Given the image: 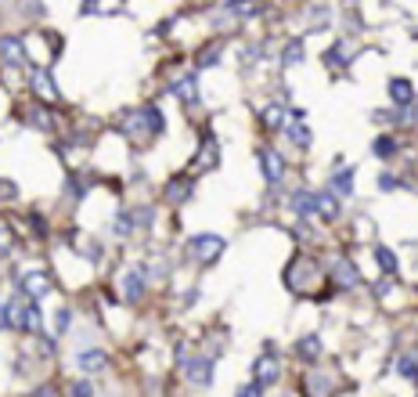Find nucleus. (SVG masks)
Returning a JSON list of instances; mask_svg holds the SVG:
<instances>
[{"label": "nucleus", "mask_w": 418, "mask_h": 397, "mask_svg": "<svg viewBox=\"0 0 418 397\" xmlns=\"http://www.w3.org/2000/svg\"><path fill=\"white\" fill-rule=\"evenodd\" d=\"M4 314H8V329L22 332V336H43V311L37 300L11 296L4 300Z\"/></svg>", "instance_id": "obj_1"}, {"label": "nucleus", "mask_w": 418, "mask_h": 397, "mask_svg": "<svg viewBox=\"0 0 418 397\" xmlns=\"http://www.w3.org/2000/svg\"><path fill=\"white\" fill-rule=\"evenodd\" d=\"M223 249H228V238L213 235V231H199L188 238V257L195 267H213L223 257Z\"/></svg>", "instance_id": "obj_2"}, {"label": "nucleus", "mask_w": 418, "mask_h": 397, "mask_svg": "<svg viewBox=\"0 0 418 397\" xmlns=\"http://www.w3.org/2000/svg\"><path fill=\"white\" fill-rule=\"evenodd\" d=\"M54 289V278L47 271H19L14 275V296H26V300H40Z\"/></svg>", "instance_id": "obj_3"}, {"label": "nucleus", "mask_w": 418, "mask_h": 397, "mask_svg": "<svg viewBox=\"0 0 418 397\" xmlns=\"http://www.w3.org/2000/svg\"><path fill=\"white\" fill-rule=\"evenodd\" d=\"M213 372H217V361L209 354H195V358H184V379L195 390L213 387Z\"/></svg>", "instance_id": "obj_4"}, {"label": "nucleus", "mask_w": 418, "mask_h": 397, "mask_svg": "<svg viewBox=\"0 0 418 397\" xmlns=\"http://www.w3.org/2000/svg\"><path fill=\"white\" fill-rule=\"evenodd\" d=\"M252 383H260L263 390H270V387H278L281 383V358H275V354H260L252 361Z\"/></svg>", "instance_id": "obj_5"}, {"label": "nucleus", "mask_w": 418, "mask_h": 397, "mask_svg": "<svg viewBox=\"0 0 418 397\" xmlns=\"http://www.w3.org/2000/svg\"><path fill=\"white\" fill-rule=\"evenodd\" d=\"M134 126H137V130H148L152 137H159V134L166 130V116L159 113V105H141L137 113L130 116V130H126V134H134Z\"/></svg>", "instance_id": "obj_6"}, {"label": "nucleus", "mask_w": 418, "mask_h": 397, "mask_svg": "<svg viewBox=\"0 0 418 397\" xmlns=\"http://www.w3.org/2000/svg\"><path fill=\"white\" fill-rule=\"evenodd\" d=\"M144 293H148V267L137 264V267H130V271L123 275V300L126 304H141Z\"/></svg>", "instance_id": "obj_7"}, {"label": "nucleus", "mask_w": 418, "mask_h": 397, "mask_svg": "<svg viewBox=\"0 0 418 397\" xmlns=\"http://www.w3.org/2000/svg\"><path fill=\"white\" fill-rule=\"evenodd\" d=\"M191 199H195V177H191V173H173V177L166 181V202L184 206Z\"/></svg>", "instance_id": "obj_8"}, {"label": "nucleus", "mask_w": 418, "mask_h": 397, "mask_svg": "<svg viewBox=\"0 0 418 397\" xmlns=\"http://www.w3.org/2000/svg\"><path fill=\"white\" fill-rule=\"evenodd\" d=\"M76 369L83 376L108 372V351H101V347H83V351H76Z\"/></svg>", "instance_id": "obj_9"}, {"label": "nucleus", "mask_w": 418, "mask_h": 397, "mask_svg": "<svg viewBox=\"0 0 418 397\" xmlns=\"http://www.w3.org/2000/svg\"><path fill=\"white\" fill-rule=\"evenodd\" d=\"M332 282L339 285L343 293L357 289V285H361V271H357V264H353L350 257H335V264H332Z\"/></svg>", "instance_id": "obj_10"}, {"label": "nucleus", "mask_w": 418, "mask_h": 397, "mask_svg": "<svg viewBox=\"0 0 418 397\" xmlns=\"http://www.w3.org/2000/svg\"><path fill=\"white\" fill-rule=\"evenodd\" d=\"M292 354H296L303 365H317L321 354H325V343H321L317 332H303V336L296 340V347H292Z\"/></svg>", "instance_id": "obj_11"}, {"label": "nucleus", "mask_w": 418, "mask_h": 397, "mask_svg": "<svg viewBox=\"0 0 418 397\" xmlns=\"http://www.w3.org/2000/svg\"><path fill=\"white\" fill-rule=\"evenodd\" d=\"M260 170H263L267 184H270V188H278V184L285 181V159H281V152H275V148H260Z\"/></svg>", "instance_id": "obj_12"}, {"label": "nucleus", "mask_w": 418, "mask_h": 397, "mask_svg": "<svg viewBox=\"0 0 418 397\" xmlns=\"http://www.w3.org/2000/svg\"><path fill=\"white\" fill-rule=\"evenodd\" d=\"M353 177H357V170H353V166H335V173H332V181H328V192L335 195V199H350L353 195Z\"/></svg>", "instance_id": "obj_13"}, {"label": "nucleus", "mask_w": 418, "mask_h": 397, "mask_svg": "<svg viewBox=\"0 0 418 397\" xmlns=\"http://www.w3.org/2000/svg\"><path fill=\"white\" fill-rule=\"evenodd\" d=\"M217 159H220V148H217V137L213 134H202V145L195 152V170L199 173H209V170H217Z\"/></svg>", "instance_id": "obj_14"}, {"label": "nucleus", "mask_w": 418, "mask_h": 397, "mask_svg": "<svg viewBox=\"0 0 418 397\" xmlns=\"http://www.w3.org/2000/svg\"><path fill=\"white\" fill-rule=\"evenodd\" d=\"M314 217L328 220V224H335V220L343 217V202L335 199L328 188H317V206H314Z\"/></svg>", "instance_id": "obj_15"}, {"label": "nucleus", "mask_w": 418, "mask_h": 397, "mask_svg": "<svg viewBox=\"0 0 418 397\" xmlns=\"http://www.w3.org/2000/svg\"><path fill=\"white\" fill-rule=\"evenodd\" d=\"M0 58L8 61V66H29V55H26V47H22V40L19 37H4L0 40Z\"/></svg>", "instance_id": "obj_16"}, {"label": "nucleus", "mask_w": 418, "mask_h": 397, "mask_svg": "<svg viewBox=\"0 0 418 397\" xmlns=\"http://www.w3.org/2000/svg\"><path fill=\"white\" fill-rule=\"evenodd\" d=\"M372 257H375V264H379V271H382V278H397L400 275V260H397V253L390 249V246H375L372 249Z\"/></svg>", "instance_id": "obj_17"}, {"label": "nucleus", "mask_w": 418, "mask_h": 397, "mask_svg": "<svg viewBox=\"0 0 418 397\" xmlns=\"http://www.w3.org/2000/svg\"><path fill=\"white\" fill-rule=\"evenodd\" d=\"M33 87H37V94H40L47 105L61 101V94H58V87H54V76L47 72V69H33Z\"/></svg>", "instance_id": "obj_18"}, {"label": "nucleus", "mask_w": 418, "mask_h": 397, "mask_svg": "<svg viewBox=\"0 0 418 397\" xmlns=\"http://www.w3.org/2000/svg\"><path fill=\"white\" fill-rule=\"evenodd\" d=\"M292 213L299 220H310L314 217V206H317V192H310V188H299V192H292Z\"/></svg>", "instance_id": "obj_19"}, {"label": "nucleus", "mask_w": 418, "mask_h": 397, "mask_svg": "<svg viewBox=\"0 0 418 397\" xmlns=\"http://www.w3.org/2000/svg\"><path fill=\"white\" fill-rule=\"evenodd\" d=\"M285 137L292 141L299 152H307V148L314 145V134H310V126L303 123V119H292V123H288V126H285Z\"/></svg>", "instance_id": "obj_20"}, {"label": "nucleus", "mask_w": 418, "mask_h": 397, "mask_svg": "<svg viewBox=\"0 0 418 397\" xmlns=\"http://www.w3.org/2000/svg\"><path fill=\"white\" fill-rule=\"evenodd\" d=\"M390 98H393V108H408L415 105V87L408 79H390Z\"/></svg>", "instance_id": "obj_21"}, {"label": "nucleus", "mask_w": 418, "mask_h": 397, "mask_svg": "<svg viewBox=\"0 0 418 397\" xmlns=\"http://www.w3.org/2000/svg\"><path fill=\"white\" fill-rule=\"evenodd\" d=\"M397 152H400V145H397V137H393V134H379V137L372 141V155L382 159V163L397 159Z\"/></svg>", "instance_id": "obj_22"}, {"label": "nucleus", "mask_w": 418, "mask_h": 397, "mask_svg": "<svg viewBox=\"0 0 418 397\" xmlns=\"http://www.w3.org/2000/svg\"><path fill=\"white\" fill-rule=\"evenodd\" d=\"M303 394H307V397H332V379L314 372V376L303 379Z\"/></svg>", "instance_id": "obj_23"}, {"label": "nucleus", "mask_w": 418, "mask_h": 397, "mask_svg": "<svg viewBox=\"0 0 418 397\" xmlns=\"http://www.w3.org/2000/svg\"><path fill=\"white\" fill-rule=\"evenodd\" d=\"M173 94H181L188 105H199V72H188L181 84H173Z\"/></svg>", "instance_id": "obj_24"}, {"label": "nucleus", "mask_w": 418, "mask_h": 397, "mask_svg": "<svg viewBox=\"0 0 418 397\" xmlns=\"http://www.w3.org/2000/svg\"><path fill=\"white\" fill-rule=\"evenodd\" d=\"M263 126H267V130H285V108H281V101L263 108Z\"/></svg>", "instance_id": "obj_25"}, {"label": "nucleus", "mask_w": 418, "mask_h": 397, "mask_svg": "<svg viewBox=\"0 0 418 397\" xmlns=\"http://www.w3.org/2000/svg\"><path fill=\"white\" fill-rule=\"evenodd\" d=\"M397 376L418 383V358H415V354H400V358H397Z\"/></svg>", "instance_id": "obj_26"}, {"label": "nucleus", "mask_w": 418, "mask_h": 397, "mask_svg": "<svg viewBox=\"0 0 418 397\" xmlns=\"http://www.w3.org/2000/svg\"><path fill=\"white\" fill-rule=\"evenodd\" d=\"M393 126H400V130H411V126L418 123V108L415 105H408V108H393Z\"/></svg>", "instance_id": "obj_27"}, {"label": "nucleus", "mask_w": 418, "mask_h": 397, "mask_svg": "<svg viewBox=\"0 0 418 397\" xmlns=\"http://www.w3.org/2000/svg\"><path fill=\"white\" fill-rule=\"evenodd\" d=\"M228 11L238 14V19H252V14H260V4H256V0H231Z\"/></svg>", "instance_id": "obj_28"}, {"label": "nucleus", "mask_w": 418, "mask_h": 397, "mask_svg": "<svg viewBox=\"0 0 418 397\" xmlns=\"http://www.w3.org/2000/svg\"><path fill=\"white\" fill-rule=\"evenodd\" d=\"M90 192V177L87 173H72L69 177V199H83Z\"/></svg>", "instance_id": "obj_29"}, {"label": "nucleus", "mask_w": 418, "mask_h": 397, "mask_svg": "<svg viewBox=\"0 0 418 397\" xmlns=\"http://www.w3.org/2000/svg\"><path fill=\"white\" fill-rule=\"evenodd\" d=\"M112 231H116V235H123V238L137 231V228H134V217H130V210H119V213H116V224H112Z\"/></svg>", "instance_id": "obj_30"}, {"label": "nucleus", "mask_w": 418, "mask_h": 397, "mask_svg": "<svg viewBox=\"0 0 418 397\" xmlns=\"http://www.w3.org/2000/svg\"><path fill=\"white\" fill-rule=\"evenodd\" d=\"M130 217H134V228H152L155 224V210H152V206H137V210H130Z\"/></svg>", "instance_id": "obj_31"}, {"label": "nucleus", "mask_w": 418, "mask_h": 397, "mask_svg": "<svg viewBox=\"0 0 418 397\" xmlns=\"http://www.w3.org/2000/svg\"><path fill=\"white\" fill-rule=\"evenodd\" d=\"M72 325V307H58L54 311V336H66Z\"/></svg>", "instance_id": "obj_32"}, {"label": "nucleus", "mask_w": 418, "mask_h": 397, "mask_svg": "<svg viewBox=\"0 0 418 397\" xmlns=\"http://www.w3.org/2000/svg\"><path fill=\"white\" fill-rule=\"evenodd\" d=\"M14 253V235H11V228L4 224V220H0V260H8Z\"/></svg>", "instance_id": "obj_33"}, {"label": "nucleus", "mask_w": 418, "mask_h": 397, "mask_svg": "<svg viewBox=\"0 0 418 397\" xmlns=\"http://www.w3.org/2000/svg\"><path fill=\"white\" fill-rule=\"evenodd\" d=\"M66 397H94V383H90V379H72Z\"/></svg>", "instance_id": "obj_34"}, {"label": "nucleus", "mask_w": 418, "mask_h": 397, "mask_svg": "<svg viewBox=\"0 0 418 397\" xmlns=\"http://www.w3.org/2000/svg\"><path fill=\"white\" fill-rule=\"evenodd\" d=\"M379 188H382V192H397V188H404V181H400L397 173L382 170V173H379Z\"/></svg>", "instance_id": "obj_35"}, {"label": "nucleus", "mask_w": 418, "mask_h": 397, "mask_svg": "<svg viewBox=\"0 0 418 397\" xmlns=\"http://www.w3.org/2000/svg\"><path fill=\"white\" fill-rule=\"evenodd\" d=\"M235 397H267V390H263L260 383H252V379H249V383H242V387L235 390Z\"/></svg>", "instance_id": "obj_36"}, {"label": "nucleus", "mask_w": 418, "mask_h": 397, "mask_svg": "<svg viewBox=\"0 0 418 397\" xmlns=\"http://www.w3.org/2000/svg\"><path fill=\"white\" fill-rule=\"evenodd\" d=\"M303 58V43L296 40V43H288V51L281 55V66H292V61H299Z\"/></svg>", "instance_id": "obj_37"}, {"label": "nucleus", "mask_w": 418, "mask_h": 397, "mask_svg": "<svg viewBox=\"0 0 418 397\" xmlns=\"http://www.w3.org/2000/svg\"><path fill=\"white\" fill-rule=\"evenodd\" d=\"M0 199L14 202V199H19V184H14V181H0Z\"/></svg>", "instance_id": "obj_38"}, {"label": "nucleus", "mask_w": 418, "mask_h": 397, "mask_svg": "<svg viewBox=\"0 0 418 397\" xmlns=\"http://www.w3.org/2000/svg\"><path fill=\"white\" fill-rule=\"evenodd\" d=\"M29 397H58V387L54 383H40V387L29 390Z\"/></svg>", "instance_id": "obj_39"}, {"label": "nucleus", "mask_w": 418, "mask_h": 397, "mask_svg": "<svg viewBox=\"0 0 418 397\" xmlns=\"http://www.w3.org/2000/svg\"><path fill=\"white\" fill-rule=\"evenodd\" d=\"M29 228H33L37 235H47V224H43V217H40V213H29Z\"/></svg>", "instance_id": "obj_40"}, {"label": "nucleus", "mask_w": 418, "mask_h": 397, "mask_svg": "<svg viewBox=\"0 0 418 397\" xmlns=\"http://www.w3.org/2000/svg\"><path fill=\"white\" fill-rule=\"evenodd\" d=\"M191 304H199V289H191V293H184V307H191Z\"/></svg>", "instance_id": "obj_41"}, {"label": "nucleus", "mask_w": 418, "mask_h": 397, "mask_svg": "<svg viewBox=\"0 0 418 397\" xmlns=\"http://www.w3.org/2000/svg\"><path fill=\"white\" fill-rule=\"evenodd\" d=\"M8 329V314H4V300H0V332Z\"/></svg>", "instance_id": "obj_42"}]
</instances>
